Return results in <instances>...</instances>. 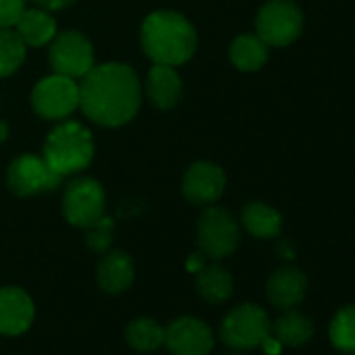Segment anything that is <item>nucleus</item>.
Returning <instances> with one entry per match:
<instances>
[{
	"label": "nucleus",
	"mask_w": 355,
	"mask_h": 355,
	"mask_svg": "<svg viewBox=\"0 0 355 355\" xmlns=\"http://www.w3.org/2000/svg\"><path fill=\"white\" fill-rule=\"evenodd\" d=\"M140 107V84L130 65L105 63L92 67L80 84V109L94 123L117 128Z\"/></svg>",
	"instance_id": "obj_1"
},
{
	"label": "nucleus",
	"mask_w": 355,
	"mask_h": 355,
	"mask_svg": "<svg viewBox=\"0 0 355 355\" xmlns=\"http://www.w3.org/2000/svg\"><path fill=\"white\" fill-rule=\"evenodd\" d=\"M142 49L155 65H182L197 51V32L187 17L173 11L148 15L140 32Z\"/></svg>",
	"instance_id": "obj_2"
},
{
	"label": "nucleus",
	"mask_w": 355,
	"mask_h": 355,
	"mask_svg": "<svg viewBox=\"0 0 355 355\" xmlns=\"http://www.w3.org/2000/svg\"><path fill=\"white\" fill-rule=\"evenodd\" d=\"M94 155V142L90 132L78 121H65L57 125L44 142V161L59 173H76L84 169Z\"/></svg>",
	"instance_id": "obj_3"
},
{
	"label": "nucleus",
	"mask_w": 355,
	"mask_h": 355,
	"mask_svg": "<svg viewBox=\"0 0 355 355\" xmlns=\"http://www.w3.org/2000/svg\"><path fill=\"white\" fill-rule=\"evenodd\" d=\"M270 332H272V322L266 309L255 303H241L232 307L220 324L222 343L236 351H249L261 347V343L270 336Z\"/></svg>",
	"instance_id": "obj_4"
},
{
	"label": "nucleus",
	"mask_w": 355,
	"mask_h": 355,
	"mask_svg": "<svg viewBox=\"0 0 355 355\" xmlns=\"http://www.w3.org/2000/svg\"><path fill=\"white\" fill-rule=\"evenodd\" d=\"M197 243L205 257L224 259L236 251L241 243V228L230 211L209 207L197 222Z\"/></svg>",
	"instance_id": "obj_5"
},
{
	"label": "nucleus",
	"mask_w": 355,
	"mask_h": 355,
	"mask_svg": "<svg viewBox=\"0 0 355 355\" xmlns=\"http://www.w3.org/2000/svg\"><path fill=\"white\" fill-rule=\"evenodd\" d=\"M255 28L268 46H288L301 36L303 13L291 0H270L259 9Z\"/></svg>",
	"instance_id": "obj_6"
},
{
	"label": "nucleus",
	"mask_w": 355,
	"mask_h": 355,
	"mask_svg": "<svg viewBox=\"0 0 355 355\" xmlns=\"http://www.w3.org/2000/svg\"><path fill=\"white\" fill-rule=\"evenodd\" d=\"M32 107L44 119H65L80 107V84L69 76H49L36 84Z\"/></svg>",
	"instance_id": "obj_7"
},
{
	"label": "nucleus",
	"mask_w": 355,
	"mask_h": 355,
	"mask_svg": "<svg viewBox=\"0 0 355 355\" xmlns=\"http://www.w3.org/2000/svg\"><path fill=\"white\" fill-rule=\"evenodd\" d=\"M63 216L76 228H90L105 216V191L92 178L73 180L63 195Z\"/></svg>",
	"instance_id": "obj_8"
},
{
	"label": "nucleus",
	"mask_w": 355,
	"mask_h": 355,
	"mask_svg": "<svg viewBox=\"0 0 355 355\" xmlns=\"http://www.w3.org/2000/svg\"><path fill=\"white\" fill-rule=\"evenodd\" d=\"M7 180H9V189L17 197H34L61 187L63 175H59L44 161V157L21 155L9 165Z\"/></svg>",
	"instance_id": "obj_9"
},
{
	"label": "nucleus",
	"mask_w": 355,
	"mask_h": 355,
	"mask_svg": "<svg viewBox=\"0 0 355 355\" xmlns=\"http://www.w3.org/2000/svg\"><path fill=\"white\" fill-rule=\"evenodd\" d=\"M55 73L69 78H84L94 67V51L88 38L80 32H65L55 36L49 51Z\"/></svg>",
	"instance_id": "obj_10"
},
{
	"label": "nucleus",
	"mask_w": 355,
	"mask_h": 355,
	"mask_svg": "<svg viewBox=\"0 0 355 355\" xmlns=\"http://www.w3.org/2000/svg\"><path fill=\"white\" fill-rule=\"evenodd\" d=\"M216 345L211 326L199 318L182 315L165 326V343L171 355H209Z\"/></svg>",
	"instance_id": "obj_11"
},
{
	"label": "nucleus",
	"mask_w": 355,
	"mask_h": 355,
	"mask_svg": "<svg viewBox=\"0 0 355 355\" xmlns=\"http://www.w3.org/2000/svg\"><path fill=\"white\" fill-rule=\"evenodd\" d=\"M36 318V303L28 291L19 286L0 288V334L21 336L26 334Z\"/></svg>",
	"instance_id": "obj_12"
},
{
	"label": "nucleus",
	"mask_w": 355,
	"mask_h": 355,
	"mask_svg": "<svg viewBox=\"0 0 355 355\" xmlns=\"http://www.w3.org/2000/svg\"><path fill=\"white\" fill-rule=\"evenodd\" d=\"M226 189V173L220 165L209 161H197L191 165L182 180L184 197L195 205L216 203Z\"/></svg>",
	"instance_id": "obj_13"
},
{
	"label": "nucleus",
	"mask_w": 355,
	"mask_h": 355,
	"mask_svg": "<svg viewBox=\"0 0 355 355\" xmlns=\"http://www.w3.org/2000/svg\"><path fill=\"white\" fill-rule=\"evenodd\" d=\"M268 299L274 307L278 309H293L297 307L307 293V276L295 268V266H284L278 268L266 284Z\"/></svg>",
	"instance_id": "obj_14"
},
{
	"label": "nucleus",
	"mask_w": 355,
	"mask_h": 355,
	"mask_svg": "<svg viewBox=\"0 0 355 355\" xmlns=\"http://www.w3.org/2000/svg\"><path fill=\"white\" fill-rule=\"evenodd\" d=\"M134 276H136V268L125 251L107 253L96 268V282L101 291H105L107 295L125 293L132 286Z\"/></svg>",
	"instance_id": "obj_15"
},
{
	"label": "nucleus",
	"mask_w": 355,
	"mask_h": 355,
	"mask_svg": "<svg viewBox=\"0 0 355 355\" xmlns=\"http://www.w3.org/2000/svg\"><path fill=\"white\" fill-rule=\"evenodd\" d=\"M146 92L159 109H171L182 96V80L169 65H155L148 73Z\"/></svg>",
	"instance_id": "obj_16"
},
{
	"label": "nucleus",
	"mask_w": 355,
	"mask_h": 355,
	"mask_svg": "<svg viewBox=\"0 0 355 355\" xmlns=\"http://www.w3.org/2000/svg\"><path fill=\"white\" fill-rule=\"evenodd\" d=\"M15 26L26 46H44L57 36V24L44 9H24Z\"/></svg>",
	"instance_id": "obj_17"
},
{
	"label": "nucleus",
	"mask_w": 355,
	"mask_h": 355,
	"mask_svg": "<svg viewBox=\"0 0 355 355\" xmlns=\"http://www.w3.org/2000/svg\"><path fill=\"white\" fill-rule=\"evenodd\" d=\"M197 293L203 301L218 305L230 299L232 291H234V280L232 274L222 268L220 263H211V266H203L197 272Z\"/></svg>",
	"instance_id": "obj_18"
},
{
	"label": "nucleus",
	"mask_w": 355,
	"mask_h": 355,
	"mask_svg": "<svg viewBox=\"0 0 355 355\" xmlns=\"http://www.w3.org/2000/svg\"><path fill=\"white\" fill-rule=\"evenodd\" d=\"M280 345L286 347H301L305 345L311 336H313V322L303 315L301 311L293 309H284V313L272 324V332H270Z\"/></svg>",
	"instance_id": "obj_19"
},
{
	"label": "nucleus",
	"mask_w": 355,
	"mask_h": 355,
	"mask_svg": "<svg viewBox=\"0 0 355 355\" xmlns=\"http://www.w3.org/2000/svg\"><path fill=\"white\" fill-rule=\"evenodd\" d=\"M123 336L130 349L140 351V353H150L163 347L165 326H161L153 318H136L125 326Z\"/></svg>",
	"instance_id": "obj_20"
},
{
	"label": "nucleus",
	"mask_w": 355,
	"mask_h": 355,
	"mask_svg": "<svg viewBox=\"0 0 355 355\" xmlns=\"http://www.w3.org/2000/svg\"><path fill=\"white\" fill-rule=\"evenodd\" d=\"M230 61L241 71H257L268 61V44L257 34H243L230 46Z\"/></svg>",
	"instance_id": "obj_21"
},
{
	"label": "nucleus",
	"mask_w": 355,
	"mask_h": 355,
	"mask_svg": "<svg viewBox=\"0 0 355 355\" xmlns=\"http://www.w3.org/2000/svg\"><path fill=\"white\" fill-rule=\"evenodd\" d=\"M243 226L255 239H274L282 230V216L266 203H249L243 209Z\"/></svg>",
	"instance_id": "obj_22"
},
{
	"label": "nucleus",
	"mask_w": 355,
	"mask_h": 355,
	"mask_svg": "<svg viewBox=\"0 0 355 355\" xmlns=\"http://www.w3.org/2000/svg\"><path fill=\"white\" fill-rule=\"evenodd\" d=\"M328 334L338 351L355 353V305H345L334 313Z\"/></svg>",
	"instance_id": "obj_23"
},
{
	"label": "nucleus",
	"mask_w": 355,
	"mask_h": 355,
	"mask_svg": "<svg viewBox=\"0 0 355 355\" xmlns=\"http://www.w3.org/2000/svg\"><path fill=\"white\" fill-rule=\"evenodd\" d=\"M26 59V42L17 32L0 28V78L15 73Z\"/></svg>",
	"instance_id": "obj_24"
},
{
	"label": "nucleus",
	"mask_w": 355,
	"mask_h": 355,
	"mask_svg": "<svg viewBox=\"0 0 355 355\" xmlns=\"http://www.w3.org/2000/svg\"><path fill=\"white\" fill-rule=\"evenodd\" d=\"M88 234H86V243L92 251H107L113 243V220L111 218H101L96 224H92L90 228H86Z\"/></svg>",
	"instance_id": "obj_25"
},
{
	"label": "nucleus",
	"mask_w": 355,
	"mask_h": 355,
	"mask_svg": "<svg viewBox=\"0 0 355 355\" xmlns=\"http://www.w3.org/2000/svg\"><path fill=\"white\" fill-rule=\"evenodd\" d=\"M24 9L26 0H0V28L15 26Z\"/></svg>",
	"instance_id": "obj_26"
},
{
	"label": "nucleus",
	"mask_w": 355,
	"mask_h": 355,
	"mask_svg": "<svg viewBox=\"0 0 355 355\" xmlns=\"http://www.w3.org/2000/svg\"><path fill=\"white\" fill-rule=\"evenodd\" d=\"M32 3H36V7L44 11H61L71 7L76 0H32Z\"/></svg>",
	"instance_id": "obj_27"
},
{
	"label": "nucleus",
	"mask_w": 355,
	"mask_h": 355,
	"mask_svg": "<svg viewBox=\"0 0 355 355\" xmlns=\"http://www.w3.org/2000/svg\"><path fill=\"white\" fill-rule=\"evenodd\" d=\"M261 347H263V351H266L268 355H278V353H280V349H282V345H280L272 334L261 343Z\"/></svg>",
	"instance_id": "obj_28"
},
{
	"label": "nucleus",
	"mask_w": 355,
	"mask_h": 355,
	"mask_svg": "<svg viewBox=\"0 0 355 355\" xmlns=\"http://www.w3.org/2000/svg\"><path fill=\"white\" fill-rule=\"evenodd\" d=\"M203 266H205V263H203V253H195V255L189 259V270L195 272V274H197Z\"/></svg>",
	"instance_id": "obj_29"
},
{
	"label": "nucleus",
	"mask_w": 355,
	"mask_h": 355,
	"mask_svg": "<svg viewBox=\"0 0 355 355\" xmlns=\"http://www.w3.org/2000/svg\"><path fill=\"white\" fill-rule=\"evenodd\" d=\"M278 251H280V255H282V257H288V259H293V257H295V251L291 249V245H288V243H280V245H278Z\"/></svg>",
	"instance_id": "obj_30"
},
{
	"label": "nucleus",
	"mask_w": 355,
	"mask_h": 355,
	"mask_svg": "<svg viewBox=\"0 0 355 355\" xmlns=\"http://www.w3.org/2000/svg\"><path fill=\"white\" fill-rule=\"evenodd\" d=\"M9 136V125L5 121H0V140H7Z\"/></svg>",
	"instance_id": "obj_31"
},
{
	"label": "nucleus",
	"mask_w": 355,
	"mask_h": 355,
	"mask_svg": "<svg viewBox=\"0 0 355 355\" xmlns=\"http://www.w3.org/2000/svg\"><path fill=\"white\" fill-rule=\"evenodd\" d=\"M234 355H236V353H234Z\"/></svg>",
	"instance_id": "obj_32"
}]
</instances>
